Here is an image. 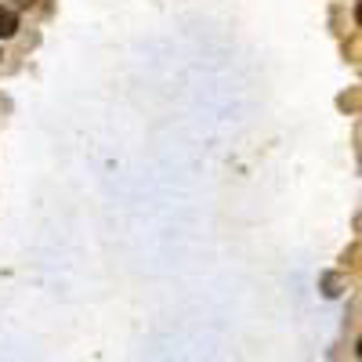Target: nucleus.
Listing matches in <instances>:
<instances>
[{"label":"nucleus","mask_w":362,"mask_h":362,"mask_svg":"<svg viewBox=\"0 0 362 362\" xmlns=\"http://www.w3.org/2000/svg\"><path fill=\"white\" fill-rule=\"evenodd\" d=\"M18 33V15L11 8H0V40H8Z\"/></svg>","instance_id":"obj_1"}]
</instances>
